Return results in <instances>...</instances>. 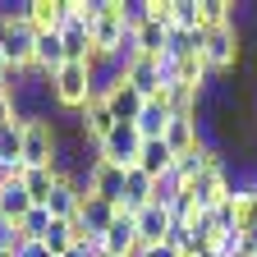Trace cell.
<instances>
[{"label": "cell", "mask_w": 257, "mask_h": 257, "mask_svg": "<svg viewBox=\"0 0 257 257\" xmlns=\"http://www.w3.org/2000/svg\"><path fill=\"white\" fill-rule=\"evenodd\" d=\"M202 60H207V69H211L216 78L234 74L239 64H243V28H239V19L207 32V42H202Z\"/></svg>", "instance_id": "cell-1"}, {"label": "cell", "mask_w": 257, "mask_h": 257, "mask_svg": "<svg viewBox=\"0 0 257 257\" xmlns=\"http://www.w3.org/2000/svg\"><path fill=\"white\" fill-rule=\"evenodd\" d=\"M51 92H55V110H83L87 101H96L92 96V69L83 60H69V64H60V69L51 74Z\"/></svg>", "instance_id": "cell-2"}, {"label": "cell", "mask_w": 257, "mask_h": 257, "mask_svg": "<svg viewBox=\"0 0 257 257\" xmlns=\"http://www.w3.org/2000/svg\"><path fill=\"white\" fill-rule=\"evenodd\" d=\"M55 147H60V128L51 119H23V166L51 170Z\"/></svg>", "instance_id": "cell-3"}, {"label": "cell", "mask_w": 257, "mask_h": 257, "mask_svg": "<svg viewBox=\"0 0 257 257\" xmlns=\"http://www.w3.org/2000/svg\"><path fill=\"white\" fill-rule=\"evenodd\" d=\"M0 51H5V64H14V69L37 64V28L32 23H0Z\"/></svg>", "instance_id": "cell-4"}, {"label": "cell", "mask_w": 257, "mask_h": 257, "mask_svg": "<svg viewBox=\"0 0 257 257\" xmlns=\"http://www.w3.org/2000/svg\"><path fill=\"white\" fill-rule=\"evenodd\" d=\"M138 152H143V134H138V124H115V128H110V138L96 147V156L110 161V166H119V170H134V166H138Z\"/></svg>", "instance_id": "cell-5"}, {"label": "cell", "mask_w": 257, "mask_h": 257, "mask_svg": "<svg viewBox=\"0 0 257 257\" xmlns=\"http://www.w3.org/2000/svg\"><path fill=\"white\" fill-rule=\"evenodd\" d=\"M124 42H128V28L119 14V0H106V14L92 23V46H96V55H119Z\"/></svg>", "instance_id": "cell-6"}, {"label": "cell", "mask_w": 257, "mask_h": 257, "mask_svg": "<svg viewBox=\"0 0 257 257\" xmlns=\"http://www.w3.org/2000/svg\"><path fill=\"white\" fill-rule=\"evenodd\" d=\"M138 220L128 216V211H115V220H110V230L101 234V252L106 257H138Z\"/></svg>", "instance_id": "cell-7"}, {"label": "cell", "mask_w": 257, "mask_h": 257, "mask_svg": "<svg viewBox=\"0 0 257 257\" xmlns=\"http://www.w3.org/2000/svg\"><path fill=\"white\" fill-rule=\"evenodd\" d=\"M134 220H138V243H143V248L170 243V234H175V216H170L166 207H156V202H152V207H143Z\"/></svg>", "instance_id": "cell-8"}, {"label": "cell", "mask_w": 257, "mask_h": 257, "mask_svg": "<svg viewBox=\"0 0 257 257\" xmlns=\"http://www.w3.org/2000/svg\"><path fill=\"white\" fill-rule=\"evenodd\" d=\"M124 175H128V170H119V166H110V161L96 156V161H92V198L119 207V202H124Z\"/></svg>", "instance_id": "cell-9"}, {"label": "cell", "mask_w": 257, "mask_h": 257, "mask_svg": "<svg viewBox=\"0 0 257 257\" xmlns=\"http://www.w3.org/2000/svg\"><path fill=\"white\" fill-rule=\"evenodd\" d=\"M128 87H138L147 101L152 96H161V87H166V69H161V55H138L134 64H128Z\"/></svg>", "instance_id": "cell-10"}, {"label": "cell", "mask_w": 257, "mask_h": 257, "mask_svg": "<svg viewBox=\"0 0 257 257\" xmlns=\"http://www.w3.org/2000/svg\"><path fill=\"white\" fill-rule=\"evenodd\" d=\"M101 101L110 106V115L119 119V124H138V115H143V106H147V96L138 92V87H128V78L124 83H115Z\"/></svg>", "instance_id": "cell-11"}, {"label": "cell", "mask_w": 257, "mask_h": 257, "mask_svg": "<svg viewBox=\"0 0 257 257\" xmlns=\"http://www.w3.org/2000/svg\"><path fill=\"white\" fill-rule=\"evenodd\" d=\"M152 198H156V179L147 175V170H128L124 175V202H119V211H128V216H138L143 207H152Z\"/></svg>", "instance_id": "cell-12"}, {"label": "cell", "mask_w": 257, "mask_h": 257, "mask_svg": "<svg viewBox=\"0 0 257 257\" xmlns=\"http://www.w3.org/2000/svg\"><path fill=\"white\" fill-rule=\"evenodd\" d=\"M175 119V110L161 101V96H152V101L143 106V115H138V134H143V143H156V138H166V124Z\"/></svg>", "instance_id": "cell-13"}, {"label": "cell", "mask_w": 257, "mask_h": 257, "mask_svg": "<svg viewBox=\"0 0 257 257\" xmlns=\"http://www.w3.org/2000/svg\"><path fill=\"white\" fill-rule=\"evenodd\" d=\"M64 19H69V0H32L28 23L37 28V32H60Z\"/></svg>", "instance_id": "cell-14"}, {"label": "cell", "mask_w": 257, "mask_h": 257, "mask_svg": "<svg viewBox=\"0 0 257 257\" xmlns=\"http://www.w3.org/2000/svg\"><path fill=\"white\" fill-rule=\"evenodd\" d=\"M138 170H147L152 179H166V175L175 170V152L166 147V138L143 143V152H138Z\"/></svg>", "instance_id": "cell-15"}, {"label": "cell", "mask_w": 257, "mask_h": 257, "mask_svg": "<svg viewBox=\"0 0 257 257\" xmlns=\"http://www.w3.org/2000/svg\"><path fill=\"white\" fill-rule=\"evenodd\" d=\"M166 37H170V23L152 14V19L134 32V51H138V55H166Z\"/></svg>", "instance_id": "cell-16"}, {"label": "cell", "mask_w": 257, "mask_h": 257, "mask_svg": "<svg viewBox=\"0 0 257 257\" xmlns=\"http://www.w3.org/2000/svg\"><path fill=\"white\" fill-rule=\"evenodd\" d=\"M32 207H37V202L28 198L23 179H10V184H0V216H5V220H23Z\"/></svg>", "instance_id": "cell-17"}, {"label": "cell", "mask_w": 257, "mask_h": 257, "mask_svg": "<svg viewBox=\"0 0 257 257\" xmlns=\"http://www.w3.org/2000/svg\"><path fill=\"white\" fill-rule=\"evenodd\" d=\"M198 23H202L207 32L234 23V5H230V0H198Z\"/></svg>", "instance_id": "cell-18"}, {"label": "cell", "mask_w": 257, "mask_h": 257, "mask_svg": "<svg viewBox=\"0 0 257 257\" xmlns=\"http://www.w3.org/2000/svg\"><path fill=\"white\" fill-rule=\"evenodd\" d=\"M23 188H28V198L37 202V207H46V198H51V188H55V175L51 170H23Z\"/></svg>", "instance_id": "cell-19"}, {"label": "cell", "mask_w": 257, "mask_h": 257, "mask_svg": "<svg viewBox=\"0 0 257 257\" xmlns=\"http://www.w3.org/2000/svg\"><path fill=\"white\" fill-rule=\"evenodd\" d=\"M42 243H46V252H51V257H64V252L78 243V239H74V225H69V220H51V230H46V239H42Z\"/></svg>", "instance_id": "cell-20"}, {"label": "cell", "mask_w": 257, "mask_h": 257, "mask_svg": "<svg viewBox=\"0 0 257 257\" xmlns=\"http://www.w3.org/2000/svg\"><path fill=\"white\" fill-rule=\"evenodd\" d=\"M19 230H23V239H37V243H42L46 230H51V211H46V207H32V211L19 220Z\"/></svg>", "instance_id": "cell-21"}, {"label": "cell", "mask_w": 257, "mask_h": 257, "mask_svg": "<svg viewBox=\"0 0 257 257\" xmlns=\"http://www.w3.org/2000/svg\"><path fill=\"white\" fill-rule=\"evenodd\" d=\"M170 28H184V32L202 28L198 23V0H170Z\"/></svg>", "instance_id": "cell-22"}, {"label": "cell", "mask_w": 257, "mask_h": 257, "mask_svg": "<svg viewBox=\"0 0 257 257\" xmlns=\"http://www.w3.org/2000/svg\"><path fill=\"white\" fill-rule=\"evenodd\" d=\"M119 14H124V28L128 32H138L152 19V0H119Z\"/></svg>", "instance_id": "cell-23"}, {"label": "cell", "mask_w": 257, "mask_h": 257, "mask_svg": "<svg viewBox=\"0 0 257 257\" xmlns=\"http://www.w3.org/2000/svg\"><path fill=\"white\" fill-rule=\"evenodd\" d=\"M23 243V230H19V220H5L0 216V252H14Z\"/></svg>", "instance_id": "cell-24"}, {"label": "cell", "mask_w": 257, "mask_h": 257, "mask_svg": "<svg viewBox=\"0 0 257 257\" xmlns=\"http://www.w3.org/2000/svg\"><path fill=\"white\" fill-rule=\"evenodd\" d=\"M5 124H19V106H14V96L0 92V128H5Z\"/></svg>", "instance_id": "cell-25"}, {"label": "cell", "mask_w": 257, "mask_h": 257, "mask_svg": "<svg viewBox=\"0 0 257 257\" xmlns=\"http://www.w3.org/2000/svg\"><path fill=\"white\" fill-rule=\"evenodd\" d=\"M239 257H257V230L239 234Z\"/></svg>", "instance_id": "cell-26"}, {"label": "cell", "mask_w": 257, "mask_h": 257, "mask_svg": "<svg viewBox=\"0 0 257 257\" xmlns=\"http://www.w3.org/2000/svg\"><path fill=\"white\" fill-rule=\"evenodd\" d=\"M138 257H179L170 243H156V248H138Z\"/></svg>", "instance_id": "cell-27"}, {"label": "cell", "mask_w": 257, "mask_h": 257, "mask_svg": "<svg viewBox=\"0 0 257 257\" xmlns=\"http://www.w3.org/2000/svg\"><path fill=\"white\" fill-rule=\"evenodd\" d=\"M0 69H5V51H0Z\"/></svg>", "instance_id": "cell-28"}, {"label": "cell", "mask_w": 257, "mask_h": 257, "mask_svg": "<svg viewBox=\"0 0 257 257\" xmlns=\"http://www.w3.org/2000/svg\"><path fill=\"white\" fill-rule=\"evenodd\" d=\"M202 257H216V252H202Z\"/></svg>", "instance_id": "cell-29"}]
</instances>
